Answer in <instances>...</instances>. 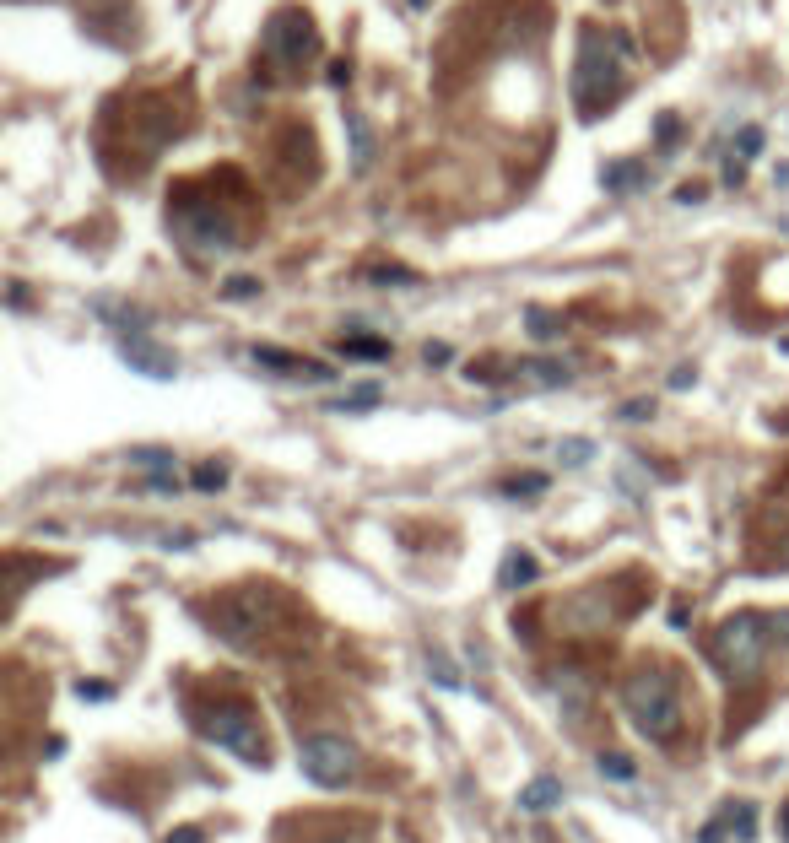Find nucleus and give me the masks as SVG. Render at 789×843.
<instances>
[{
  "mask_svg": "<svg viewBox=\"0 0 789 843\" xmlns=\"http://www.w3.org/2000/svg\"><path fill=\"white\" fill-rule=\"evenodd\" d=\"M762 152V125H741L735 130V157H757Z\"/></svg>",
  "mask_w": 789,
  "mask_h": 843,
  "instance_id": "nucleus-25",
  "label": "nucleus"
},
{
  "mask_svg": "<svg viewBox=\"0 0 789 843\" xmlns=\"http://www.w3.org/2000/svg\"><path fill=\"white\" fill-rule=\"evenodd\" d=\"M617 417H622V422H649V417H654V400H622Z\"/></svg>",
  "mask_w": 789,
  "mask_h": 843,
  "instance_id": "nucleus-27",
  "label": "nucleus"
},
{
  "mask_svg": "<svg viewBox=\"0 0 789 843\" xmlns=\"http://www.w3.org/2000/svg\"><path fill=\"white\" fill-rule=\"evenodd\" d=\"M525 319H530V336H536V341H557V336H563V319H557L552 309H525Z\"/></svg>",
  "mask_w": 789,
  "mask_h": 843,
  "instance_id": "nucleus-21",
  "label": "nucleus"
},
{
  "mask_svg": "<svg viewBox=\"0 0 789 843\" xmlns=\"http://www.w3.org/2000/svg\"><path fill=\"white\" fill-rule=\"evenodd\" d=\"M195 725H200V735H206V741L227 746L233 757H244V762H265V730H260V719H254V708H249V703H217V708H200V714H195Z\"/></svg>",
  "mask_w": 789,
  "mask_h": 843,
  "instance_id": "nucleus-7",
  "label": "nucleus"
},
{
  "mask_svg": "<svg viewBox=\"0 0 789 843\" xmlns=\"http://www.w3.org/2000/svg\"><path fill=\"white\" fill-rule=\"evenodd\" d=\"M325 82H330V87H346V82H352V65H346V60H330V65H325Z\"/></svg>",
  "mask_w": 789,
  "mask_h": 843,
  "instance_id": "nucleus-31",
  "label": "nucleus"
},
{
  "mask_svg": "<svg viewBox=\"0 0 789 843\" xmlns=\"http://www.w3.org/2000/svg\"><path fill=\"white\" fill-rule=\"evenodd\" d=\"M557 454H563L568 465H584L595 449H590V438H563V444H557Z\"/></svg>",
  "mask_w": 789,
  "mask_h": 843,
  "instance_id": "nucleus-26",
  "label": "nucleus"
},
{
  "mask_svg": "<svg viewBox=\"0 0 789 843\" xmlns=\"http://www.w3.org/2000/svg\"><path fill=\"white\" fill-rule=\"evenodd\" d=\"M341 357H357V363H384V357H390V341H384V336H346L341 341Z\"/></svg>",
  "mask_w": 789,
  "mask_h": 843,
  "instance_id": "nucleus-16",
  "label": "nucleus"
},
{
  "mask_svg": "<svg viewBox=\"0 0 789 843\" xmlns=\"http://www.w3.org/2000/svg\"><path fill=\"white\" fill-rule=\"evenodd\" d=\"M773 633H779V622L757 617V611H741V617H725V622L714 627L708 654H714V665H719L730 681H752L762 665H768Z\"/></svg>",
  "mask_w": 789,
  "mask_h": 843,
  "instance_id": "nucleus-3",
  "label": "nucleus"
},
{
  "mask_svg": "<svg viewBox=\"0 0 789 843\" xmlns=\"http://www.w3.org/2000/svg\"><path fill=\"white\" fill-rule=\"evenodd\" d=\"M703 843H725V833H719V822H708V827H703Z\"/></svg>",
  "mask_w": 789,
  "mask_h": 843,
  "instance_id": "nucleus-37",
  "label": "nucleus"
},
{
  "mask_svg": "<svg viewBox=\"0 0 789 843\" xmlns=\"http://www.w3.org/2000/svg\"><path fill=\"white\" fill-rule=\"evenodd\" d=\"M622 708L633 719V730L654 746H676L687 730V708H681V687L665 665H638L622 681Z\"/></svg>",
  "mask_w": 789,
  "mask_h": 843,
  "instance_id": "nucleus-2",
  "label": "nucleus"
},
{
  "mask_svg": "<svg viewBox=\"0 0 789 843\" xmlns=\"http://www.w3.org/2000/svg\"><path fill=\"white\" fill-rule=\"evenodd\" d=\"M692 379H698V373H692V368H676V373H671V390H687Z\"/></svg>",
  "mask_w": 789,
  "mask_h": 843,
  "instance_id": "nucleus-35",
  "label": "nucleus"
},
{
  "mask_svg": "<svg viewBox=\"0 0 789 843\" xmlns=\"http://www.w3.org/2000/svg\"><path fill=\"white\" fill-rule=\"evenodd\" d=\"M130 465L146 476H173V454L168 449H130Z\"/></svg>",
  "mask_w": 789,
  "mask_h": 843,
  "instance_id": "nucleus-19",
  "label": "nucleus"
},
{
  "mask_svg": "<svg viewBox=\"0 0 789 843\" xmlns=\"http://www.w3.org/2000/svg\"><path fill=\"white\" fill-rule=\"evenodd\" d=\"M746 179V157H730L725 163V184H741Z\"/></svg>",
  "mask_w": 789,
  "mask_h": 843,
  "instance_id": "nucleus-33",
  "label": "nucleus"
},
{
  "mask_svg": "<svg viewBox=\"0 0 789 843\" xmlns=\"http://www.w3.org/2000/svg\"><path fill=\"white\" fill-rule=\"evenodd\" d=\"M600 184H606V190H617V195H627V190H638V184H644V168H638V163H617V168L600 173Z\"/></svg>",
  "mask_w": 789,
  "mask_h": 843,
  "instance_id": "nucleus-18",
  "label": "nucleus"
},
{
  "mask_svg": "<svg viewBox=\"0 0 789 843\" xmlns=\"http://www.w3.org/2000/svg\"><path fill=\"white\" fill-rule=\"evenodd\" d=\"M119 357H125L130 373H141V379H157V384L179 379V357H173L168 346L146 341L141 330H136V336H119Z\"/></svg>",
  "mask_w": 789,
  "mask_h": 843,
  "instance_id": "nucleus-9",
  "label": "nucleus"
},
{
  "mask_svg": "<svg viewBox=\"0 0 789 843\" xmlns=\"http://www.w3.org/2000/svg\"><path fill=\"white\" fill-rule=\"evenodd\" d=\"M341 125H346V146H352V173H368L373 157H379V146H373V125L363 114H352V109L341 114Z\"/></svg>",
  "mask_w": 789,
  "mask_h": 843,
  "instance_id": "nucleus-11",
  "label": "nucleus"
},
{
  "mask_svg": "<svg viewBox=\"0 0 789 843\" xmlns=\"http://www.w3.org/2000/svg\"><path fill=\"white\" fill-rule=\"evenodd\" d=\"M163 843H200V827H173Z\"/></svg>",
  "mask_w": 789,
  "mask_h": 843,
  "instance_id": "nucleus-34",
  "label": "nucleus"
},
{
  "mask_svg": "<svg viewBox=\"0 0 789 843\" xmlns=\"http://www.w3.org/2000/svg\"><path fill=\"white\" fill-rule=\"evenodd\" d=\"M336 843H363V838H336Z\"/></svg>",
  "mask_w": 789,
  "mask_h": 843,
  "instance_id": "nucleus-38",
  "label": "nucleus"
},
{
  "mask_svg": "<svg viewBox=\"0 0 789 843\" xmlns=\"http://www.w3.org/2000/svg\"><path fill=\"white\" fill-rule=\"evenodd\" d=\"M449 357H454V352H449L444 341H427V346H422V363H427V368H444Z\"/></svg>",
  "mask_w": 789,
  "mask_h": 843,
  "instance_id": "nucleus-30",
  "label": "nucleus"
},
{
  "mask_svg": "<svg viewBox=\"0 0 789 843\" xmlns=\"http://www.w3.org/2000/svg\"><path fill=\"white\" fill-rule=\"evenodd\" d=\"M671 141H676V119L665 114V119H660V146H671Z\"/></svg>",
  "mask_w": 789,
  "mask_h": 843,
  "instance_id": "nucleus-36",
  "label": "nucleus"
},
{
  "mask_svg": "<svg viewBox=\"0 0 789 843\" xmlns=\"http://www.w3.org/2000/svg\"><path fill=\"white\" fill-rule=\"evenodd\" d=\"M379 400H384V390H379V384H352V390H346V395H336L330 406H336V411H373Z\"/></svg>",
  "mask_w": 789,
  "mask_h": 843,
  "instance_id": "nucleus-17",
  "label": "nucleus"
},
{
  "mask_svg": "<svg viewBox=\"0 0 789 843\" xmlns=\"http://www.w3.org/2000/svg\"><path fill=\"white\" fill-rule=\"evenodd\" d=\"M276 611H282V590H271V584H244V590H227L217 606H211V627H217L233 649H260L265 633L276 627Z\"/></svg>",
  "mask_w": 789,
  "mask_h": 843,
  "instance_id": "nucleus-4",
  "label": "nucleus"
},
{
  "mask_svg": "<svg viewBox=\"0 0 789 843\" xmlns=\"http://www.w3.org/2000/svg\"><path fill=\"white\" fill-rule=\"evenodd\" d=\"M190 481L200 492H222L227 487V465H217V460H200L195 471H190Z\"/></svg>",
  "mask_w": 789,
  "mask_h": 843,
  "instance_id": "nucleus-22",
  "label": "nucleus"
},
{
  "mask_svg": "<svg viewBox=\"0 0 789 843\" xmlns=\"http://www.w3.org/2000/svg\"><path fill=\"white\" fill-rule=\"evenodd\" d=\"M222 298L227 303H249V298H260V281H254V276H227L222 281Z\"/></svg>",
  "mask_w": 789,
  "mask_h": 843,
  "instance_id": "nucleus-24",
  "label": "nucleus"
},
{
  "mask_svg": "<svg viewBox=\"0 0 789 843\" xmlns=\"http://www.w3.org/2000/svg\"><path fill=\"white\" fill-rule=\"evenodd\" d=\"M708 190H703V184H681V190H676V200H681V206H698V200H703Z\"/></svg>",
  "mask_w": 789,
  "mask_h": 843,
  "instance_id": "nucleus-32",
  "label": "nucleus"
},
{
  "mask_svg": "<svg viewBox=\"0 0 789 843\" xmlns=\"http://www.w3.org/2000/svg\"><path fill=\"white\" fill-rule=\"evenodd\" d=\"M514 373H519L525 384H536V390H563V384L573 379L568 363H552V357H530V363H519Z\"/></svg>",
  "mask_w": 789,
  "mask_h": 843,
  "instance_id": "nucleus-12",
  "label": "nucleus"
},
{
  "mask_svg": "<svg viewBox=\"0 0 789 843\" xmlns=\"http://www.w3.org/2000/svg\"><path fill=\"white\" fill-rule=\"evenodd\" d=\"M600 773H606V779H633V762L627 757H600Z\"/></svg>",
  "mask_w": 789,
  "mask_h": 843,
  "instance_id": "nucleus-29",
  "label": "nucleus"
},
{
  "mask_svg": "<svg viewBox=\"0 0 789 843\" xmlns=\"http://www.w3.org/2000/svg\"><path fill=\"white\" fill-rule=\"evenodd\" d=\"M557 800H563V784L557 779H530L525 789H519V806L525 811H552Z\"/></svg>",
  "mask_w": 789,
  "mask_h": 843,
  "instance_id": "nucleus-15",
  "label": "nucleus"
},
{
  "mask_svg": "<svg viewBox=\"0 0 789 843\" xmlns=\"http://www.w3.org/2000/svg\"><path fill=\"white\" fill-rule=\"evenodd\" d=\"M368 281H379V287H417V271H406V265H373V271H363Z\"/></svg>",
  "mask_w": 789,
  "mask_h": 843,
  "instance_id": "nucleus-20",
  "label": "nucleus"
},
{
  "mask_svg": "<svg viewBox=\"0 0 789 843\" xmlns=\"http://www.w3.org/2000/svg\"><path fill=\"white\" fill-rule=\"evenodd\" d=\"M498 584H503V590H525V584H536V557H530V552H508L503 568H498Z\"/></svg>",
  "mask_w": 789,
  "mask_h": 843,
  "instance_id": "nucleus-14",
  "label": "nucleus"
},
{
  "mask_svg": "<svg viewBox=\"0 0 789 843\" xmlns=\"http://www.w3.org/2000/svg\"><path fill=\"white\" fill-rule=\"evenodd\" d=\"M503 492H508V498H541V492H546V476H541V471L508 476V481H503Z\"/></svg>",
  "mask_w": 789,
  "mask_h": 843,
  "instance_id": "nucleus-23",
  "label": "nucleus"
},
{
  "mask_svg": "<svg viewBox=\"0 0 789 843\" xmlns=\"http://www.w3.org/2000/svg\"><path fill=\"white\" fill-rule=\"evenodd\" d=\"M76 698L103 703V698H114V687H109V681H76Z\"/></svg>",
  "mask_w": 789,
  "mask_h": 843,
  "instance_id": "nucleus-28",
  "label": "nucleus"
},
{
  "mask_svg": "<svg viewBox=\"0 0 789 843\" xmlns=\"http://www.w3.org/2000/svg\"><path fill=\"white\" fill-rule=\"evenodd\" d=\"M260 44H265V60L282 65V71H303V65L319 60V28H314L309 11H298V6L276 11V17L265 22Z\"/></svg>",
  "mask_w": 789,
  "mask_h": 843,
  "instance_id": "nucleus-6",
  "label": "nucleus"
},
{
  "mask_svg": "<svg viewBox=\"0 0 789 843\" xmlns=\"http://www.w3.org/2000/svg\"><path fill=\"white\" fill-rule=\"evenodd\" d=\"M298 768H303V779L319 784V789H341L357 773V746L341 741V735H309L303 752H298Z\"/></svg>",
  "mask_w": 789,
  "mask_h": 843,
  "instance_id": "nucleus-8",
  "label": "nucleus"
},
{
  "mask_svg": "<svg viewBox=\"0 0 789 843\" xmlns=\"http://www.w3.org/2000/svg\"><path fill=\"white\" fill-rule=\"evenodd\" d=\"M784 827H789V806H784Z\"/></svg>",
  "mask_w": 789,
  "mask_h": 843,
  "instance_id": "nucleus-39",
  "label": "nucleus"
},
{
  "mask_svg": "<svg viewBox=\"0 0 789 843\" xmlns=\"http://www.w3.org/2000/svg\"><path fill=\"white\" fill-rule=\"evenodd\" d=\"M411 6H427V0H411Z\"/></svg>",
  "mask_w": 789,
  "mask_h": 843,
  "instance_id": "nucleus-40",
  "label": "nucleus"
},
{
  "mask_svg": "<svg viewBox=\"0 0 789 843\" xmlns=\"http://www.w3.org/2000/svg\"><path fill=\"white\" fill-rule=\"evenodd\" d=\"M627 71H633V38L590 22L579 33V55H573V109L584 119H595L606 103L622 98Z\"/></svg>",
  "mask_w": 789,
  "mask_h": 843,
  "instance_id": "nucleus-1",
  "label": "nucleus"
},
{
  "mask_svg": "<svg viewBox=\"0 0 789 843\" xmlns=\"http://www.w3.org/2000/svg\"><path fill=\"white\" fill-rule=\"evenodd\" d=\"M92 314H98V319H109L119 336H136V330L146 325V314H141V309H130V303H114V298H98V303H92Z\"/></svg>",
  "mask_w": 789,
  "mask_h": 843,
  "instance_id": "nucleus-13",
  "label": "nucleus"
},
{
  "mask_svg": "<svg viewBox=\"0 0 789 843\" xmlns=\"http://www.w3.org/2000/svg\"><path fill=\"white\" fill-rule=\"evenodd\" d=\"M254 363L287 373V379H330L325 363H314V357H298V352H287V346H254Z\"/></svg>",
  "mask_w": 789,
  "mask_h": 843,
  "instance_id": "nucleus-10",
  "label": "nucleus"
},
{
  "mask_svg": "<svg viewBox=\"0 0 789 843\" xmlns=\"http://www.w3.org/2000/svg\"><path fill=\"white\" fill-rule=\"evenodd\" d=\"M168 222H173V233H179V244L190 254H227V249H238V227H233L227 211H217V200L179 195V206L168 211Z\"/></svg>",
  "mask_w": 789,
  "mask_h": 843,
  "instance_id": "nucleus-5",
  "label": "nucleus"
}]
</instances>
